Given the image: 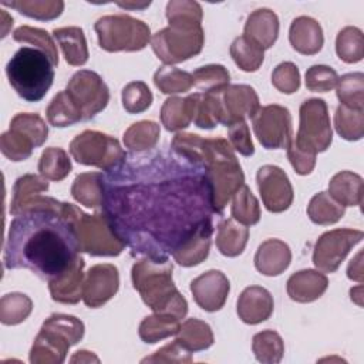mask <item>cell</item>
<instances>
[{"instance_id": "obj_48", "label": "cell", "mask_w": 364, "mask_h": 364, "mask_svg": "<svg viewBox=\"0 0 364 364\" xmlns=\"http://www.w3.org/2000/svg\"><path fill=\"white\" fill-rule=\"evenodd\" d=\"M193 85L199 92H219L229 85L230 74L228 68L220 64H209L196 68L192 73Z\"/></svg>"}, {"instance_id": "obj_40", "label": "cell", "mask_w": 364, "mask_h": 364, "mask_svg": "<svg viewBox=\"0 0 364 364\" xmlns=\"http://www.w3.org/2000/svg\"><path fill=\"white\" fill-rule=\"evenodd\" d=\"M336 53L340 60L354 64L364 57V37L358 27L347 26L341 28L336 38Z\"/></svg>"}, {"instance_id": "obj_8", "label": "cell", "mask_w": 364, "mask_h": 364, "mask_svg": "<svg viewBox=\"0 0 364 364\" xmlns=\"http://www.w3.org/2000/svg\"><path fill=\"white\" fill-rule=\"evenodd\" d=\"M205 44L200 24H169L151 37L155 55L166 65H173L198 55Z\"/></svg>"}, {"instance_id": "obj_62", "label": "cell", "mask_w": 364, "mask_h": 364, "mask_svg": "<svg viewBox=\"0 0 364 364\" xmlns=\"http://www.w3.org/2000/svg\"><path fill=\"white\" fill-rule=\"evenodd\" d=\"M361 291H363V286H357L354 289L350 290V294H351V300H354L358 306H363V300H361Z\"/></svg>"}, {"instance_id": "obj_42", "label": "cell", "mask_w": 364, "mask_h": 364, "mask_svg": "<svg viewBox=\"0 0 364 364\" xmlns=\"http://www.w3.org/2000/svg\"><path fill=\"white\" fill-rule=\"evenodd\" d=\"M154 84L162 94H179L193 87V77L176 67L162 65L154 74Z\"/></svg>"}, {"instance_id": "obj_7", "label": "cell", "mask_w": 364, "mask_h": 364, "mask_svg": "<svg viewBox=\"0 0 364 364\" xmlns=\"http://www.w3.org/2000/svg\"><path fill=\"white\" fill-rule=\"evenodd\" d=\"M94 30L100 47L108 53L141 51L151 41L149 26L128 14L102 16L95 21Z\"/></svg>"}, {"instance_id": "obj_30", "label": "cell", "mask_w": 364, "mask_h": 364, "mask_svg": "<svg viewBox=\"0 0 364 364\" xmlns=\"http://www.w3.org/2000/svg\"><path fill=\"white\" fill-rule=\"evenodd\" d=\"M249 228L230 218L223 220L218 228L216 247L223 256L236 257L245 250Z\"/></svg>"}, {"instance_id": "obj_19", "label": "cell", "mask_w": 364, "mask_h": 364, "mask_svg": "<svg viewBox=\"0 0 364 364\" xmlns=\"http://www.w3.org/2000/svg\"><path fill=\"white\" fill-rule=\"evenodd\" d=\"M273 297L262 286L246 287L237 299V316L246 324H259L273 313Z\"/></svg>"}, {"instance_id": "obj_35", "label": "cell", "mask_w": 364, "mask_h": 364, "mask_svg": "<svg viewBox=\"0 0 364 364\" xmlns=\"http://www.w3.org/2000/svg\"><path fill=\"white\" fill-rule=\"evenodd\" d=\"M37 168L40 175L47 181L60 182L65 176H68L73 165L68 154L63 148L50 146L43 151Z\"/></svg>"}, {"instance_id": "obj_56", "label": "cell", "mask_w": 364, "mask_h": 364, "mask_svg": "<svg viewBox=\"0 0 364 364\" xmlns=\"http://www.w3.org/2000/svg\"><path fill=\"white\" fill-rule=\"evenodd\" d=\"M229 144L232 148L243 156H252L255 154V146L250 138V131L245 119L235 121L229 127Z\"/></svg>"}, {"instance_id": "obj_37", "label": "cell", "mask_w": 364, "mask_h": 364, "mask_svg": "<svg viewBox=\"0 0 364 364\" xmlns=\"http://www.w3.org/2000/svg\"><path fill=\"white\" fill-rule=\"evenodd\" d=\"M344 206L334 200L328 192L316 193L307 206V215L316 225H333L344 216Z\"/></svg>"}, {"instance_id": "obj_23", "label": "cell", "mask_w": 364, "mask_h": 364, "mask_svg": "<svg viewBox=\"0 0 364 364\" xmlns=\"http://www.w3.org/2000/svg\"><path fill=\"white\" fill-rule=\"evenodd\" d=\"M289 40L297 53L313 55L323 48V28L317 20L309 16H300L296 17L290 24Z\"/></svg>"}, {"instance_id": "obj_53", "label": "cell", "mask_w": 364, "mask_h": 364, "mask_svg": "<svg viewBox=\"0 0 364 364\" xmlns=\"http://www.w3.org/2000/svg\"><path fill=\"white\" fill-rule=\"evenodd\" d=\"M202 7L198 1L171 0L166 4V18L169 24H200Z\"/></svg>"}, {"instance_id": "obj_26", "label": "cell", "mask_w": 364, "mask_h": 364, "mask_svg": "<svg viewBox=\"0 0 364 364\" xmlns=\"http://www.w3.org/2000/svg\"><path fill=\"white\" fill-rule=\"evenodd\" d=\"M328 195L344 208L360 206L364 198L363 178L351 171H341L330 179Z\"/></svg>"}, {"instance_id": "obj_1", "label": "cell", "mask_w": 364, "mask_h": 364, "mask_svg": "<svg viewBox=\"0 0 364 364\" xmlns=\"http://www.w3.org/2000/svg\"><path fill=\"white\" fill-rule=\"evenodd\" d=\"M102 208L125 246L151 257L172 255L216 213L203 168L172 148L127 155L104 176Z\"/></svg>"}, {"instance_id": "obj_47", "label": "cell", "mask_w": 364, "mask_h": 364, "mask_svg": "<svg viewBox=\"0 0 364 364\" xmlns=\"http://www.w3.org/2000/svg\"><path fill=\"white\" fill-rule=\"evenodd\" d=\"M13 38L17 43L33 44L34 48L43 51L50 58V61L53 63L54 67L58 65L57 46H55L53 37L46 30L30 27V26H21L13 31Z\"/></svg>"}, {"instance_id": "obj_14", "label": "cell", "mask_w": 364, "mask_h": 364, "mask_svg": "<svg viewBox=\"0 0 364 364\" xmlns=\"http://www.w3.org/2000/svg\"><path fill=\"white\" fill-rule=\"evenodd\" d=\"M364 233L358 229H333L323 233L313 250V263L323 273L336 272L348 252L363 240Z\"/></svg>"}, {"instance_id": "obj_45", "label": "cell", "mask_w": 364, "mask_h": 364, "mask_svg": "<svg viewBox=\"0 0 364 364\" xmlns=\"http://www.w3.org/2000/svg\"><path fill=\"white\" fill-rule=\"evenodd\" d=\"M33 310V301L23 293H7L0 300V321L6 326L23 323Z\"/></svg>"}, {"instance_id": "obj_58", "label": "cell", "mask_w": 364, "mask_h": 364, "mask_svg": "<svg viewBox=\"0 0 364 364\" xmlns=\"http://www.w3.org/2000/svg\"><path fill=\"white\" fill-rule=\"evenodd\" d=\"M287 158L294 172L299 175H309L316 166V154H311L309 151L299 148L293 142V139L287 146Z\"/></svg>"}, {"instance_id": "obj_61", "label": "cell", "mask_w": 364, "mask_h": 364, "mask_svg": "<svg viewBox=\"0 0 364 364\" xmlns=\"http://www.w3.org/2000/svg\"><path fill=\"white\" fill-rule=\"evenodd\" d=\"M117 4L119 7H124V9H145V7H148L151 4V1H145V3H131V1L122 3V1H119Z\"/></svg>"}, {"instance_id": "obj_17", "label": "cell", "mask_w": 364, "mask_h": 364, "mask_svg": "<svg viewBox=\"0 0 364 364\" xmlns=\"http://www.w3.org/2000/svg\"><path fill=\"white\" fill-rule=\"evenodd\" d=\"M222 105V124L229 127L235 121L253 118L260 108L259 97L253 87L246 84H229L220 92Z\"/></svg>"}, {"instance_id": "obj_52", "label": "cell", "mask_w": 364, "mask_h": 364, "mask_svg": "<svg viewBox=\"0 0 364 364\" xmlns=\"http://www.w3.org/2000/svg\"><path fill=\"white\" fill-rule=\"evenodd\" d=\"M121 98L128 114H141L151 107L154 95L144 81H132L124 87Z\"/></svg>"}, {"instance_id": "obj_34", "label": "cell", "mask_w": 364, "mask_h": 364, "mask_svg": "<svg viewBox=\"0 0 364 364\" xmlns=\"http://www.w3.org/2000/svg\"><path fill=\"white\" fill-rule=\"evenodd\" d=\"M159 125L154 121H138L124 132V145L134 152L151 151L159 141Z\"/></svg>"}, {"instance_id": "obj_3", "label": "cell", "mask_w": 364, "mask_h": 364, "mask_svg": "<svg viewBox=\"0 0 364 364\" xmlns=\"http://www.w3.org/2000/svg\"><path fill=\"white\" fill-rule=\"evenodd\" d=\"M171 148L203 168L210 188L213 209L220 215L233 195L245 185L243 171L229 141L179 132L173 136Z\"/></svg>"}, {"instance_id": "obj_27", "label": "cell", "mask_w": 364, "mask_h": 364, "mask_svg": "<svg viewBox=\"0 0 364 364\" xmlns=\"http://www.w3.org/2000/svg\"><path fill=\"white\" fill-rule=\"evenodd\" d=\"M53 37L57 40L65 61L70 65L80 67L88 61V47L81 27L70 26L53 30Z\"/></svg>"}, {"instance_id": "obj_50", "label": "cell", "mask_w": 364, "mask_h": 364, "mask_svg": "<svg viewBox=\"0 0 364 364\" xmlns=\"http://www.w3.org/2000/svg\"><path fill=\"white\" fill-rule=\"evenodd\" d=\"M10 128L30 138L36 148L41 146L48 138V127L38 114L18 112L11 118Z\"/></svg>"}, {"instance_id": "obj_21", "label": "cell", "mask_w": 364, "mask_h": 364, "mask_svg": "<svg viewBox=\"0 0 364 364\" xmlns=\"http://www.w3.org/2000/svg\"><path fill=\"white\" fill-rule=\"evenodd\" d=\"M328 287V279L324 273L313 269H304L293 273L287 280V294L297 303H310L320 299Z\"/></svg>"}, {"instance_id": "obj_41", "label": "cell", "mask_w": 364, "mask_h": 364, "mask_svg": "<svg viewBox=\"0 0 364 364\" xmlns=\"http://www.w3.org/2000/svg\"><path fill=\"white\" fill-rule=\"evenodd\" d=\"M230 55L242 71L253 73L257 71L263 64L264 50L245 36H239L230 46Z\"/></svg>"}, {"instance_id": "obj_12", "label": "cell", "mask_w": 364, "mask_h": 364, "mask_svg": "<svg viewBox=\"0 0 364 364\" xmlns=\"http://www.w3.org/2000/svg\"><path fill=\"white\" fill-rule=\"evenodd\" d=\"M68 97L82 115V121L92 119L109 101V90L104 80L91 70L77 71L65 88Z\"/></svg>"}, {"instance_id": "obj_5", "label": "cell", "mask_w": 364, "mask_h": 364, "mask_svg": "<svg viewBox=\"0 0 364 364\" xmlns=\"http://www.w3.org/2000/svg\"><path fill=\"white\" fill-rule=\"evenodd\" d=\"M50 58L33 47H21L7 63L6 74L14 91L28 102H37L46 97L54 80V68Z\"/></svg>"}, {"instance_id": "obj_63", "label": "cell", "mask_w": 364, "mask_h": 364, "mask_svg": "<svg viewBox=\"0 0 364 364\" xmlns=\"http://www.w3.org/2000/svg\"><path fill=\"white\" fill-rule=\"evenodd\" d=\"M6 18H7V13H6L4 10H1V23H3L1 37H6V36H7V28H6V26H13V18L10 17L7 21H6Z\"/></svg>"}, {"instance_id": "obj_2", "label": "cell", "mask_w": 364, "mask_h": 364, "mask_svg": "<svg viewBox=\"0 0 364 364\" xmlns=\"http://www.w3.org/2000/svg\"><path fill=\"white\" fill-rule=\"evenodd\" d=\"M75 205L28 209L11 220L4 245L6 269H28L43 280L68 270L80 255Z\"/></svg>"}, {"instance_id": "obj_28", "label": "cell", "mask_w": 364, "mask_h": 364, "mask_svg": "<svg viewBox=\"0 0 364 364\" xmlns=\"http://www.w3.org/2000/svg\"><path fill=\"white\" fill-rule=\"evenodd\" d=\"M193 94L181 98L169 97L165 100L161 108V122L168 131H181L193 121Z\"/></svg>"}, {"instance_id": "obj_18", "label": "cell", "mask_w": 364, "mask_h": 364, "mask_svg": "<svg viewBox=\"0 0 364 364\" xmlns=\"http://www.w3.org/2000/svg\"><path fill=\"white\" fill-rule=\"evenodd\" d=\"M230 291L229 279L220 270H208L191 282V293L205 311L220 310Z\"/></svg>"}, {"instance_id": "obj_22", "label": "cell", "mask_w": 364, "mask_h": 364, "mask_svg": "<svg viewBox=\"0 0 364 364\" xmlns=\"http://www.w3.org/2000/svg\"><path fill=\"white\" fill-rule=\"evenodd\" d=\"M213 233V219L205 220L173 253V260L183 266L191 267L202 263L208 255L210 247V239Z\"/></svg>"}, {"instance_id": "obj_29", "label": "cell", "mask_w": 364, "mask_h": 364, "mask_svg": "<svg viewBox=\"0 0 364 364\" xmlns=\"http://www.w3.org/2000/svg\"><path fill=\"white\" fill-rule=\"evenodd\" d=\"M73 198L87 206L100 208L104 200V176L101 172H84L75 176L71 185Z\"/></svg>"}, {"instance_id": "obj_51", "label": "cell", "mask_w": 364, "mask_h": 364, "mask_svg": "<svg viewBox=\"0 0 364 364\" xmlns=\"http://www.w3.org/2000/svg\"><path fill=\"white\" fill-rule=\"evenodd\" d=\"M34 144L31 142L30 138H27L24 134L16 131V129H9L1 134L0 136V149L1 154L14 162L26 161L27 158L31 156Z\"/></svg>"}, {"instance_id": "obj_25", "label": "cell", "mask_w": 364, "mask_h": 364, "mask_svg": "<svg viewBox=\"0 0 364 364\" xmlns=\"http://www.w3.org/2000/svg\"><path fill=\"white\" fill-rule=\"evenodd\" d=\"M291 262V250L280 239H267L256 250L255 267L264 276L282 274Z\"/></svg>"}, {"instance_id": "obj_20", "label": "cell", "mask_w": 364, "mask_h": 364, "mask_svg": "<svg viewBox=\"0 0 364 364\" xmlns=\"http://www.w3.org/2000/svg\"><path fill=\"white\" fill-rule=\"evenodd\" d=\"M84 259L81 255L75 259L73 266L58 277L48 282L51 299L63 304H75L82 299L84 284Z\"/></svg>"}, {"instance_id": "obj_38", "label": "cell", "mask_w": 364, "mask_h": 364, "mask_svg": "<svg viewBox=\"0 0 364 364\" xmlns=\"http://www.w3.org/2000/svg\"><path fill=\"white\" fill-rule=\"evenodd\" d=\"M252 351L257 361L264 364H277L284 354V344L274 330H263L253 336Z\"/></svg>"}, {"instance_id": "obj_60", "label": "cell", "mask_w": 364, "mask_h": 364, "mask_svg": "<svg viewBox=\"0 0 364 364\" xmlns=\"http://www.w3.org/2000/svg\"><path fill=\"white\" fill-rule=\"evenodd\" d=\"M100 363L98 357H95L92 353L90 351H85V350H80L77 351L71 358H70V363Z\"/></svg>"}, {"instance_id": "obj_59", "label": "cell", "mask_w": 364, "mask_h": 364, "mask_svg": "<svg viewBox=\"0 0 364 364\" xmlns=\"http://www.w3.org/2000/svg\"><path fill=\"white\" fill-rule=\"evenodd\" d=\"M361 257H363V252H360L348 264L347 267V276L348 279L351 280H355L358 283L363 282V262H361Z\"/></svg>"}, {"instance_id": "obj_9", "label": "cell", "mask_w": 364, "mask_h": 364, "mask_svg": "<svg viewBox=\"0 0 364 364\" xmlns=\"http://www.w3.org/2000/svg\"><path fill=\"white\" fill-rule=\"evenodd\" d=\"M70 154L78 164L105 172L112 171L127 158V152L117 138L94 129L78 134L70 142Z\"/></svg>"}, {"instance_id": "obj_57", "label": "cell", "mask_w": 364, "mask_h": 364, "mask_svg": "<svg viewBox=\"0 0 364 364\" xmlns=\"http://www.w3.org/2000/svg\"><path fill=\"white\" fill-rule=\"evenodd\" d=\"M192 355L176 340L145 357L142 363H191Z\"/></svg>"}, {"instance_id": "obj_4", "label": "cell", "mask_w": 364, "mask_h": 364, "mask_svg": "<svg viewBox=\"0 0 364 364\" xmlns=\"http://www.w3.org/2000/svg\"><path fill=\"white\" fill-rule=\"evenodd\" d=\"M173 264L168 257L145 256L134 263L131 279L144 303L161 314H172L179 320L188 313V303L172 280Z\"/></svg>"}, {"instance_id": "obj_36", "label": "cell", "mask_w": 364, "mask_h": 364, "mask_svg": "<svg viewBox=\"0 0 364 364\" xmlns=\"http://www.w3.org/2000/svg\"><path fill=\"white\" fill-rule=\"evenodd\" d=\"M1 4L17 10L23 16L41 21L54 20L64 10V1L61 0H14L3 1Z\"/></svg>"}, {"instance_id": "obj_55", "label": "cell", "mask_w": 364, "mask_h": 364, "mask_svg": "<svg viewBox=\"0 0 364 364\" xmlns=\"http://www.w3.org/2000/svg\"><path fill=\"white\" fill-rule=\"evenodd\" d=\"M338 75L328 65H311L306 71V87L313 92H327L337 84Z\"/></svg>"}, {"instance_id": "obj_31", "label": "cell", "mask_w": 364, "mask_h": 364, "mask_svg": "<svg viewBox=\"0 0 364 364\" xmlns=\"http://www.w3.org/2000/svg\"><path fill=\"white\" fill-rule=\"evenodd\" d=\"M186 351L196 353L209 348L213 344V333L208 323L199 318L185 320L175 338Z\"/></svg>"}, {"instance_id": "obj_46", "label": "cell", "mask_w": 364, "mask_h": 364, "mask_svg": "<svg viewBox=\"0 0 364 364\" xmlns=\"http://www.w3.org/2000/svg\"><path fill=\"white\" fill-rule=\"evenodd\" d=\"M232 216L245 226L256 225L260 220V206L250 188L243 185L235 195L232 202Z\"/></svg>"}, {"instance_id": "obj_10", "label": "cell", "mask_w": 364, "mask_h": 364, "mask_svg": "<svg viewBox=\"0 0 364 364\" xmlns=\"http://www.w3.org/2000/svg\"><path fill=\"white\" fill-rule=\"evenodd\" d=\"M74 225L80 252L91 256H118L125 249L105 212L88 215L81 210Z\"/></svg>"}, {"instance_id": "obj_32", "label": "cell", "mask_w": 364, "mask_h": 364, "mask_svg": "<svg viewBox=\"0 0 364 364\" xmlns=\"http://www.w3.org/2000/svg\"><path fill=\"white\" fill-rule=\"evenodd\" d=\"M181 321L178 317L172 314H161L155 313L152 316H146L138 328L139 338L144 343H158L164 338L175 336L179 331Z\"/></svg>"}, {"instance_id": "obj_24", "label": "cell", "mask_w": 364, "mask_h": 364, "mask_svg": "<svg viewBox=\"0 0 364 364\" xmlns=\"http://www.w3.org/2000/svg\"><path fill=\"white\" fill-rule=\"evenodd\" d=\"M279 27V17L273 10L257 9L249 14L243 36L263 50H267L276 43Z\"/></svg>"}, {"instance_id": "obj_16", "label": "cell", "mask_w": 364, "mask_h": 364, "mask_svg": "<svg viewBox=\"0 0 364 364\" xmlns=\"http://www.w3.org/2000/svg\"><path fill=\"white\" fill-rule=\"evenodd\" d=\"M119 289V273L114 264L102 263L88 269L82 284V300L87 307L97 309L111 300Z\"/></svg>"}, {"instance_id": "obj_54", "label": "cell", "mask_w": 364, "mask_h": 364, "mask_svg": "<svg viewBox=\"0 0 364 364\" xmlns=\"http://www.w3.org/2000/svg\"><path fill=\"white\" fill-rule=\"evenodd\" d=\"M273 87L283 94H293L300 88V71L290 61L280 63L272 73Z\"/></svg>"}, {"instance_id": "obj_44", "label": "cell", "mask_w": 364, "mask_h": 364, "mask_svg": "<svg viewBox=\"0 0 364 364\" xmlns=\"http://www.w3.org/2000/svg\"><path fill=\"white\" fill-rule=\"evenodd\" d=\"M334 128L347 141H358L364 135V111L338 105L334 114Z\"/></svg>"}, {"instance_id": "obj_11", "label": "cell", "mask_w": 364, "mask_h": 364, "mask_svg": "<svg viewBox=\"0 0 364 364\" xmlns=\"http://www.w3.org/2000/svg\"><path fill=\"white\" fill-rule=\"evenodd\" d=\"M333 141L328 108L324 100L310 98L300 105V124L293 142L311 154L327 151Z\"/></svg>"}, {"instance_id": "obj_49", "label": "cell", "mask_w": 364, "mask_h": 364, "mask_svg": "<svg viewBox=\"0 0 364 364\" xmlns=\"http://www.w3.org/2000/svg\"><path fill=\"white\" fill-rule=\"evenodd\" d=\"M48 189V182L43 176H37L33 173H27L20 176L13 186V198L10 202V213L16 216L21 208V205L30 198L46 192Z\"/></svg>"}, {"instance_id": "obj_43", "label": "cell", "mask_w": 364, "mask_h": 364, "mask_svg": "<svg viewBox=\"0 0 364 364\" xmlns=\"http://www.w3.org/2000/svg\"><path fill=\"white\" fill-rule=\"evenodd\" d=\"M337 98L341 105L364 111V74L348 73L341 75L336 84Z\"/></svg>"}, {"instance_id": "obj_15", "label": "cell", "mask_w": 364, "mask_h": 364, "mask_svg": "<svg viewBox=\"0 0 364 364\" xmlns=\"http://www.w3.org/2000/svg\"><path fill=\"white\" fill-rule=\"evenodd\" d=\"M257 188L264 208L280 213L290 208L294 193L286 172L276 165H263L256 173Z\"/></svg>"}, {"instance_id": "obj_39", "label": "cell", "mask_w": 364, "mask_h": 364, "mask_svg": "<svg viewBox=\"0 0 364 364\" xmlns=\"http://www.w3.org/2000/svg\"><path fill=\"white\" fill-rule=\"evenodd\" d=\"M47 119L53 127L64 128L71 127L82 121V115L78 108L74 105L67 91H60L54 95L51 102L47 107Z\"/></svg>"}, {"instance_id": "obj_33", "label": "cell", "mask_w": 364, "mask_h": 364, "mask_svg": "<svg viewBox=\"0 0 364 364\" xmlns=\"http://www.w3.org/2000/svg\"><path fill=\"white\" fill-rule=\"evenodd\" d=\"M220 92V91H219ZM219 92H195L193 124L202 129H212L222 124V105Z\"/></svg>"}, {"instance_id": "obj_6", "label": "cell", "mask_w": 364, "mask_h": 364, "mask_svg": "<svg viewBox=\"0 0 364 364\" xmlns=\"http://www.w3.org/2000/svg\"><path fill=\"white\" fill-rule=\"evenodd\" d=\"M84 323L71 314L54 313L43 323L30 350L33 364H61L68 348L84 337Z\"/></svg>"}, {"instance_id": "obj_13", "label": "cell", "mask_w": 364, "mask_h": 364, "mask_svg": "<svg viewBox=\"0 0 364 364\" xmlns=\"http://www.w3.org/2000/svg\"><path fill=\"white\" fill-rule=\"evenodd\" d=\"M256 138L266 149L287 148L293 139L290 111L279 104L260 107L252 118Z\"/></svg>"}]
</instances>
